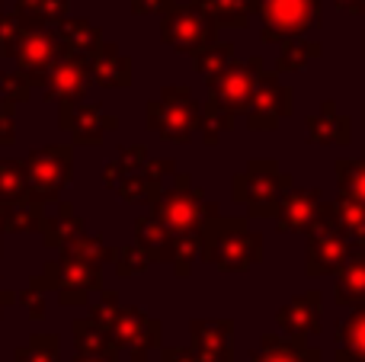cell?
I'll return each mask as SVG.
<instances>
[{
  "label": "cell",
  "mask_w": 365,
  "mask_h": 362,
  "mask_svg": "<svg viewBox=\"0 0 365 362\" xmlns=\"http://www.w3.org/2000/svg\"><path fill=\"white\" fill-rule=\"evenodd\" d=\"M259 254V241L253 231H247L240 222H218L212 231V247L205 244V257H212L225 269H244Z\"/></svg>",
  "instance_id": "1"
},
{
  "label": "cell",
  "mask_w": 365,
  "mask_h": 362,
  "mask_svg": "<svg viewBox=\"0 0 365 362\" xmlns=\"http://www.w3.org/2000/svg\"><path fill=\"white\" fill-rule=\"evenodd\" d=\"M349 260V244L343 237V231L334 224V215L324 205V228H317L311 234V250H308V269L314 276L334 273L336 267Z\"/></svg>",
  "instance_id": "2"
},
{
  "label": "cell",
  "mask_w": 365,
  "mask_h": 362,
  "mask_svg": "<svg viewBox=\"0 0 365 362\" xmlns=\"http://www.w3.org/2000/svg\"><path fill=\"white\" fill-rule=\"evenodd\" d=\"M68 170H71L68 151L64 148H45V151L32 154V160L26 164V186L38 199H48L64 186Z\"/></svg>",
  "instance_id": "3"
},
{
  "label": "cell",
  "mask_w": 365,
  "mask_h": 362,
  "mask_svg": "<svg viewBox=\"0 0 365 362\" xmlns=\"http://www.w3.org/2000/svg\"><path fill=\"white\" fill-rule=\"evenodd\" d=\"M266 38H276V32L295 36L304 32L308 19H317V0H263Z\"/></svg>",
  "instance_id": "4"
},
{
  "label": "cell",
  "mask_w": 365,
  "mask_h": 362,
  "mask_svg": "<svg viewBox=\"0 0 365 362\" xmlns=\"http://www.w3.org/2000/svg\"><path fill=\"white\" fill-rule=\"evenodd\" d=\"M109 333H113L115 346H125V350H135V362L145 359V353L151 350L154 343H158V333L160 327L154 324V321H148L145 314L138 311H119L113 321V327H109Z\"/></svg>",
  "instance_id": "5"
},
{
  "label": "cell",
  "mask_w": 365,
  "mask_h": 362,
  "mask_svg": "<svg viewBox=\"0 0 365 362\" xmlns=\"http://www.w3.org/2000/svg\"><path fill=\"white\" fill-rule=\"evenodd\" d=\"M192 356L199 362L231 359V324L227 321H195L192 324Z\"/></svg>",
  "instance_id": "6"
},
{
  "label": "cell",
  "mask_w": 365,
  "mask_h": 362,
  "mask_svg": "<svg viewBox=\"0 0 365 362\" xmlns=\"http://www.w3.org/2000/svg\"><path fill=\"white\" fill-rule=\"evenodd\" d=\"M13 55L19 58V64H23L26 71L42 74V71H48L51 64H55L58 42H55V36H48L45 29H23L19 32V38H16Z\"/></svg>",
  "instance_id": "7"
},
{
  "label": "cell",
  "mask_w": 365,
  "mask_h": 362,
  "mask_svg": "<svg viewBox=\"0 0 365 362\" xmlns=\"http://www.w3.org/2000/svg\"><path fill=\"white\" fill-rule=\"evenodd\" d=\"M279 324L285 327V333H292V340L302 343L308 333L321 331V301L317 295H304V299H295L289 308H282L279 314Z\"/></svg>",
  "instance_id": "8"
},
{
  "label": "cell",
  "mask_w": 365,
  "mask_h": 362,
  "mask_svg": "<svg viewBox=\"0 0 365 362\" xmlns=\"http://www.w3.org/2000/svg\"><path fill=\"white\" fill-rule=\"evenodd\" d=\"M199 215H202V205L195 196H189L186 186H177V190L160 202V222L170 231H192Z\"/></svg>",
  "instance_id": "9"
},
{
  "label": "cell",
  "mask_w": 365,
  "mask_h": 362,
  "mask_svg": "<svg viewBox=\"0 0 365 362\" xmlns=\"http://www.w3.org/2000/svg\"><path fill=\"white\" fill-rule=\"evenodd\" d=\"M167 103H160V132H164V138H189V128H192V119H195V109L192 103H189L186 90H173V100L170 96H164Z\"/></svg>",
  "instance_id": "10"
},
{
  "label": "cell",
  "mask_w": 365,
  "mask_h": 362,
  "mask_svg": "<svg viewBox=\"0 0 365 362\" xmlns=\"http://www.w3.org/2000/svg\"><path fill=\"white\" fill-rule=\"evenodd\" d=\"M164 36H167V42L192 48V45L212 38V26H208L199 13H177V16H170L164 23Z\"/></svg>",
  "instance_id": "11"
},
{
  "label": "cell",
  "mask_w": 365,
  "mask_h": 362,
  "mask_svg": "<svg viewBox=\"0 0 365 362\" xmlns=\"http://www.w3.org/2000/svg\"><path fill=\"white\" fill-rule=\"evenodd\" d=\"M250 90H253V77L247 74V68H240V64L225 68V74L215 81V93H218V103L225 109H244Z\"/></svg>",
  "instance_id": "12"
},
{
  "label": "cell",
  "mask_w": 365,
  "mask_h": 362,
  "mask_svg": "<svg viewBox=\"0 0 365 362\" xmlns=\"http://www.w3.org/2000/svg\"><path fill=\"white\" fill-rule=\"evenodd\" d=\"M87 87V64L83 61H61L51 71V96L58 100H74Z\"/></svg>",
  "instance_id": "13"
},
{
  "label": "cell",
  "mask_w": 365,
  "mask_h": 362,
  "mask_svg": "<svg viewBox=\"0 0 365 362\" xmlns=\"http://www.w3.org/2000/svg\"><path fill=\"white\" fill-rule=\"evenodd\" d=\"M340 362H365V308L349 314L340 331Z\"/></svg>",
  "instance_id": "14"
},
{
  "label": "cell",
  "mask_w": 365,
  "mask_h": 362,
  "mask_svg": "<svg viewBox=\"0 0 365 362\" xmlns=\"http://www.w3.org/2000/svg\"><path fill=\"white\" fill-rule=\"evenodd\" d=\"M336 301L340 305H362L365 301V257H353V260L343 263Z\"/></svg>",
  "instance_id": "15"
},
{
  "label": "cell",
  "mask_w": 365,
  "mask_h": 362,
  "mask_svg": "<svg viewBox=\"0 0 365 362\" xmlns=\"http://www.w3.org/2000/svg\"><path fill=\"white\" fill-rule=\"evenodd\" d=\"M324 212V205H317V192H295L292 199L282 202V228H304L311 224V218H317Z\"/></svg>",
  "instance_id": "16"
},
{
  "label": "cell",
  "mask_w": 365,
  "mask_h": 362,
  "mask_svg": "<svg viewBox=\"0 0 365 362\" xmlns=\"http://www.w3.org/2000/svg\"><path fill=\"white\" fill-rule=\"evenodd\" d=\"M334 224L343 231V234H353V237H365V205L359 199L346 196L334 212Z\"/></svg>",
  "instance_id": "17"
},
{
  "label": "cell",
  "mask_w": 365,
  "mask_h": 362,
  "mask_svg": "<svg viewBox=\"0 0 365 362\" xmlns=\"http://www.w3.org/2000/svg\"><path fill=\"white\" fill-rule=\"evenodd\" d=\"M253 362H304V350L289 340H279V337H266L263 340V350L253 356Z\"/></svg>",
  "instance_id": "18"
},
{
  "label": "cell",
  "mask_w": 365,
  "mask_h": 362,
  "mask_svg": "<svg viewBox=\"0 0 365 362\" xmlns=\"http://www.w3.org/2000/svg\"><path fill=\"white\" fill-rule=\"evenodd\" d=\"M16 362H58V340L42 333L16 353Z\"/></svg>",
  "instance_id": "19"
},
{
  "label": "cell",
  "mask_w": 365,
  "mask_h": 362,
  "mask_svg": "<svg viewBox=\"0 0 365 362\" xmlns=\"http://www.w3.org/2000/svg\"><path fill=\"white\" fill-rule=\"evenodd\" d=\"M93 71H96V77H100V83H122V77H125V61L115 55V48H103Z\"/></svg>",
  "instance_id": "20"
},
{
  "label": "cell",
  "mask_w": 365,
  "mask_h": 362,
  "mask_svg": "<svg viewBox=\"0 0 365 362\" xmlns=\"http://www.w3.org/2000/svg\"><path fill=\"white\" fill-rule=\"evenodd\" d=\"M340 173H343V192L365 205V164H343Z\"/></svg>",
  "instance_id": "21"
},
{
  "label": "cell",
  "mask_w": 365,
  "mask_h": 362,
  "mask_svg": "<svg viewBox=\"0 0 365 362\" xmlns=\"http://www.w3.org/2000/svg\"><path fill=\"white\" fill-rule=\"evenodd\" d=\"M26 190L23 167L16 164H0V199H13Z\"/></svg>",
  "instance_id": "22"
},
{
  "label": "cell",
  "mask_w": 365,
  "mask_h": 362,
  "mask_svg": "<svg viewBox=\"0 0 365 362\" xmlns=\"http://www.w3.org/2000/svg\"><path fill=\"white\" fill-rule=\"evenodd\" d=\"M61 36H71V38H81L83 45H90V42H96V32L90 29L87 23H68L61 29Z\"/></svg>",
  "instance_id": "23"
},
{
  "label": "cell",
  "mask_w": 365,
  "mask_h": 362,
  "mask_svg": "<svg viewBox=\"0 0 365 362\" xmlns=\"http://www.w3.org/2000/svg\"><path fill=\"white\" fill-rule=\"evenodd\" d=\"M164 362H199L192 353H182V350H167L164 353Z\"/></svg>",
  "instance_id": "24"
},
{
  "label": "cell",
  "mask_w": 365,
  "mask_h": 362,
  "mask_svg": "<svg viewBox=\"0 0 365 362\" xmlns=\"http://www.w3.org/2000/svg\"><path fill=\"white\" fill-rule=\"evenodd\" d=\"M74 362H113V359H106V356H90V353H81Z\"/></svg>",
  "instance_id": "25"
},
{
  "label": "cell",
  "mask_w": 365,
  "mask_h": 362,
  "mask_svg": "<svg viewBox=\"0 0 365 362\" xmlns=\"http://www.w3.org/2000/svg\"><path fill=\"white\" fill-rule=\"evenodd\" d=\"M304 362H324L321 353H304Z\"/></svg>",
  "instance_id": "26"
},
{
  "label": "cell",
  "mask_w": 365,
  "mask_h": 362,
  "mask_svg": "<svg viewBox=\"0 0 365 362\" xmlns=\"http://www.w3.org/2000/svg\"><path fill=\"white\" fill-rule=\"evenodd\" d=\"M6 301H10V295H4V292H0V311H4V305H6Z\"/></svg>",
  "instance_id": "27"
},
{
  "label": "cell",
  "mask_w": 365,
  "mask_h": 362,
  "mask_svg": "<svg viewBox=\"0 0 365 362\" xmlns=\"http://www.w3.org/2000/svg\"><path fill=\"white\" fill-rule=\"evenodd\" d=\"M340 4H343V6H349V4H353V0H340Z\"/></svg>",
  "instance_id": "28"
},
{
  "label": "cell",
  "mask_w": 365,
  "mask_h": 362,
  "mask_svg": "<svg viewBox=\"0 0 365 362\" xmlns=\"http://www.w3.org/2000/svg\"><path fill=\"white\" fill-rule=\"evenodd\" d=\"M362 247H365V237H362Z\"/></svg>",
  "instance_id": "29"
}]
</instances>
